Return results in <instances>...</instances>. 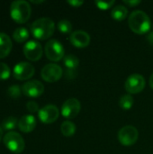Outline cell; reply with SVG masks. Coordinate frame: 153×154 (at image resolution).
<instances>
[{
  "label": "cell",
  "mask_w": 153,
  "mask_h": 154,
  "mask_svg": "<svg viewBox=\"0 0 153 154\" xmlns=\"http://www.w3.org/2000/svg\"><path fill=\"white\" fill-rule=\"evenodd\" d=\"M128 25L130 29L137 34H144L151 29V23L148 14L142 11H133L128 19Z\"/></svg>",
  "instance_id": "cell-1"
},
{
  "label": "cell",
  "mask_w": 153,
  "mask_h": 154,
  "mask_svg": "<svg viewBox=\"0 0 153 154\" xmlns=\"http://www.w3.org/2000/svg\"><path fill=\"white\" fill-rule=\"evenodd\" d=\"M54 22L49 17H41L35 20L31 25L32 35L38 40H47L54 32Z\"/></svg>",
  "instance_id": "cell-2"
},
{
  "label": "cell",
  "mask_w": 153,
  "mask_h": 154,
  "mask_svg": "<svg viewBox=\"0 0 153 154\" xmlns=\"http://www.w3.org/2000/svg\"><path fill=\"white\" fill-rule=\"evenodd\" d=\"M32 14V8L30 4L24 0H15L11 3L10 15L18 23H26Z\"/></svg>",
  "instance_id": "cell-3"
},
{
  "label": "cell",
  "mask_w": 153,
  "mask_h": 154,
  "mask_svg": "<svg viewBox=\"0 0 153 154\" xmlns=\"http://www.w3.org/2000/svg\"><path fill=\"white\" fill-rule=\"evenodd\" d=\"M5 147L14 153H21L25 148V143L23 138L16 132H8L3 138Z\"/></svg>",
  "instance_id": "cell-4"
},
{
  "label": "cell",
  "mask_w": 153,
  "mask_h": 154,
  "mask_svg": "<svg viewBox=\"0 0 153 154\" xmlns=\"http://www.w3.org/2000/svg\"><path fill=\"white\" fill-rule=\"evenodd\" d=\"M139 138V132L136 127L133 125H126L122 127L118 132V140L124 146H132L135 144Z\"/></svg>",
  "instance_id": "cell-5"
},
{
  "label": "cell",
  "mask_w": 153,
  "mask_h": 154,
  "mask_svg": "<svg viewBox=\"0 0 153 154\" xmlns=\"http://www.w3.org/2000/svg\"><path fill=\"white\" fill-rule=\"evenodd\" d=\"M45 54L51 61H59L64 58V48L62 44L57 40H50L45 44Z\"/></svg>",
  "instance_id": "cell-6"
},
{
  "label": "cell",
  "mask_w": 153,
  "mask_h": 154,
  "mask_svg": "<svg viewBox=\"0 0 153 154\" xmlns=\"http://www.w3.org/2000/svg\"><path fill=\"white\" fill-rule=\"evenodd\" d=\"M145 79L141 74H132L129 76L124 83L125 90L131 94H138L142 92L145 88Z\"/></svg>",
  "instance_id": "cell-7"
},
{
  "label": "cell",
  "mask_w": 153,
  "mask_h": 154,
  "mask_svg": "<svg viewBox=\"0 0 153 154\" xmlns=\"http://www.w3.org/2000/svg\"><path fill=\"white\" fill-rule=\"evenodd\" d=\"M62 74H63V70L61 67L55 63H50L45 65L41 72L42 79L50 83H53L60 79Z\"/></svg>",
  "instance_id": "cell-8"
},
{
  "label": "cell",
  "mask_w": 153,
  "mask_h": 154,
  "mask_svg": "<svg viewBox=\"0 0 153 154\" xmlns=\"http://www.w3.org/2000/svg\"><path fill=\"white\" fill-rule=\"evenodd\" d=\"M35 69L33 65L26 61H21L17 63L13 69V76L19 80L30 79L34 75Z\"/></svg>",
  "instance_id": "cell-9"
},
{
  "label": "cell",
  "mask_w": 153,
  "mask_h": 154,
  "mask_svg": "<svg viewBox=\"0 0 153 154\" xmlns=\"http://www.w3.org/2000/svg\"><path fill=\"white\" fill-rule=\"evenodd\" d=\"M42 53V47L41 43H39L36 41H29L23 46V54L29 60H39L41 58Z\"/></svg>",
  "instance_id": "cell-10"
},
{
  "label": "cell",
  "mask_w": 153,
  "mask_h": 154,
  "mask_svg": "<svg viewBox=\"0 0 153 154\" xmlns=\"http://www.w3.org/2000/svg\"><path fill=\"white\" fill-rule=\"evenodd\" d=\"M81 110V104L77 98H69L61 106V114L65 118H75Z\"/></svg>",
  "instance_id": "cell-11"
},
{
  "label": "cell",
  "mask_w": 153,
  "mask_h": 154,
  "mask_svg": "<svg viewBox=\"0 0 153 154\" xmlns=\"http://www.w3.org/2000/svg\"><path fill=\"white\" fill-rule=\"evenodd\" d=\"M60 116L59 108L54 105H47L41 107L38 112L39 119L43 124H52L54 123Z\"/></svg>",
  "instance_id": "cell-12"
},
{
  "label": "cell",
  "mask_w": 153,
  "mask_h": 154,
  "mask_svg": "<svg viewBox=\"0 0 153 154\" xmlns=\"http://www.w3.org/2000/svg\"><path fill=\"white\" fill-rule=\"evenodd\" d=\"M23 94L29 97H38L44 92V86L39 80H29L22 86Z\"/></svg>",
  "instance_id": "cell-13"
},
{
  "label": "cell",
  "mask_w": 153,
  "mask_h": 154,
  "mask_svg": "<svg viewBox=\"0 0 153 154\" xmlns=\"http://www.w3.org/2000/svg\"><path fill=\"white\" fill-rule=\"evenodd\" d=\"M69 42L77 48H85L90 43V35L85 31H75L69 36Z\"/></svg>",
  "instance_id": "cell-14"
},
{
  "label": "cell",
  "mask_w": 153,
  "mask_h": 154,
  "mask_svg": "<svg viewBox=\"0 0 153 154\" xmlns=\"http://www.w3.org/2000/svg\"><path fill=\"white\" fill-rule=\"evenodd\" d=\"M63 63L64 66L67 69L66 71V76L69 79H75L77 75V69L79 65V60L77 56L73 54H69L66 55L63 58Z\"/></svg>",
  "instance_id": "cell-15"
},
{
  "label": "cell",
  "mask_w": 153,
  "mask_h": 154,
  "mask_svg": "<svg viewBox=\"0 0 153 154\" xmlns=\"http://www.w3.org/2000/svg\"><path fill=\"white\" fill-rule=\"evenodd\" d=\"M36 126V119L32 115L23 116L18 122V127L23 133H31Z\"/></svg>",
  "instance_id": "cell-16"
},
{
  "label": "cell",
  "mask_w": 153,
  "mask_h": 154,
  "mask_svg": "<svg viewBox=\"0 0 153 154\" xmlns=\"http://www.w3.org/2000/svg\"><path fill=\"white\" fill-rule=\"evenodd\" d=\"M13 48L11 38L5 32H0V59L6 57Z\"/></svg>",
  "instance_id": "cell-17"
},
{
  "label": "cell",
  "mask_w": 153,
  "mask_h": 154,
  "mask_svg": "<svg viewBox=\"0 0 153 154\" xmlns=\"http://www.w3.org/2000/svg\"><path fill=\"white\" fill-rule=\"evenodd\" d=\"M128 15V9L124 5H116L111 12V16L114 20L121 22L124 21Z\"/></svg>",
  "instance_id": "cell-18"
},
{
  "label": "cell",
  "mask_w": 153,
  "mask_h": 154,
  "mask_svg": "<svg viewBox=\"0 0 153 154\" xmlns=\"http://www.w3.org/2000/svg\"><path fill=\"white\" fill-rule=\"evenodd\" d=\"M60 131L65 137H71L76 133V125L70 121H64L60 125Z\"/></svg>",
  "instance_id": "cell-19"
},
{
  "label": "cell",
  "mask_w": 153,
  "mask_h": 154,
  "mask_svg": "<svg viewBox=\"0 0 153 154\" xmlns=\"http://www.w3.org/2000/svg\"><path fill=\"white\" fill-rule=\"evenodd\" d=\"M29 37V32L24 27H18L13 32V38L17 42H24Z\"/></svg>",
  "instance_id": "cell-20"
},
{
  "label": "cell",
  "mask_w": 153,
  "mask_h": 154,
  "mask_svg": "<svg viewBox=\"0 0 153 154\" xmlns=\"http://www.w3.org/2000/svg\"><path fill=\"white\" fill-rule=\"evenodd\" d=\"M18 120L15 116H8L2 122V129L5 131L14 130L16 126H18Z\"/></svg>",
  "instance_id": "cell-21"
},
{
  "label": "cell",
  "mask_w": 153,
  "mask_h": 154,
  "mask_svg": "<svg viewBox=\"0 0 153 154\" xmlns=\"http://www.w3.org/2000/svg\"><path fill=\"white\" fill-rule=\"evenodd\" d=\"M119 106L124 110H130L133 106V97L130 94H126L121 97L119 100Z\"/></svg>",
  "instance_id": "cell-22"
},
{
  "label": "cell",
  "mask_w": 153,
  "mask_h": 154,
  "mask_svg": "<svg viewBox=\"0 0 153 154\" xmlns=\"http://www.w3.org/2000/svg\"><path fill=\"white\" fill-rule=\"evenodd\" d=\"M58 29L62 33H70L72 32V24L69 20L63 19L58 23Z\"/></svg>",
  "instance_id": "cell-23"
},
{
  "label": "cell",
  "mask_w": 153,
  "mask_h": 154,
  "mask_svg": "<svg viewBox=\"0 0 153 154\" xmlns=\"http://www.w3.org/2000/svg\"><path fill=\"white\" fill-rule=\"evenodd\" d=\"M22 88H20V86L18 85H12L8 88L7 89V94L10 97L12 98H18L21 97V93H22Z\"/></svg>",
  "instance_id": "cell-24"
},
{
  "label": "cell",
  "mask_w": 153,
  "mask_h": 154,
  "mask_svg": "<svg viewBox=\"0 0 153 154\" xmlns=\"http://www.w3.org/2000/svg\"><path fill=\"white\" fill-rule=\"evenodd\" d=\"M11 75L10 68L7 64L4 62H0V80H5L7 79Z\"/></svg>",
  "instance_id": "cell-25"
},
{
  "label": "cell",
  "mask_w": 153,
  "mask_h": 154,
  "mask_svg": "<svg viewBox=\"0 0 153 154\" xmlns=\"http://www.w3.org/2000/svg\"><path fill=\"white\" fill-rule=\"evenodd\" d=\"M95 5L100 10H108L115 5V1H95Z\"/></svg>",
  "instance_id": "cell-26"
},
{
  "label": "cell",
  "mask_w": 153,
  "mask_h": 154,
  "mask_svg": "<svg viewBox=\"0 0 153 154\" xmlns=\"http://www.w3.org/2000/svg\"><path fill=\"white\" fill-rule=\"evenodd\" d=\"M26 108L29 112L31 113H35V112H39V106L36 102L34 101H29L26 104Z\"/></svg>",
  "instance_id": "cell-27"
},
{
  "label": "cell",
  "mask_w": 153,
  "mask_h": 154,
  "mask_svg": "<svg viewBox=\"0 0 153 154\" xmlns=\"http://www.w3.org/2000/svg\"><path fill=\"white\" fill-rule=\"evenodd\" d=\"M69 5H70L72 7H79L84 4V1H79V0H69L67 2Z\"/></svg>",
  "instance_id": "cell-28"
},
{
  "label": "cell",
  "mask_w": 153,
  "mask_h": 154,
  "mask_svg": "<svg viewBox=\"0 0 153 154\" xmlns=\"http://www.w3.org/2000/svg\"><path fill=\"white\" fill-rule=\"evenodd\" d=\"M124 4H125L128 6L133 7V6H136V5H140L141 1H139V0H131V1L130 0H125V1H124Z\"/></svg>",
  "instance_id": "cell-29"
},
{
  "label": "cell",
  "mask_w": 153,
  "mask_h": 154,
  "mask_svg": "<svg viewBox=\"0 0 153 154\" xmlns=\"http://www.w3.org/2000/svg\"><path fill=\"white\" fill-rule=\"evenodd\" d=\"M147 40H148V42L153 45V32H151L148 36H147Z\"/></svg>",
  "instance_id": "cell-30"
},
{
  "label": "cell",
  "mask_w": 153,
  "mask_h": 154,
  "mask_svg": "<svg viewBox=\"0 0 153 154\" xmlns=\"http://www.w3.org/2000/svg\"><path fill=\"white\" fill-rule=\"evenodd\" d=\"M150 86L153 89V73L151 75V78H150Z\"/></svg>",
  "instance_id": "cell-31"
},
{
  "label": "cell",
  "mask_w": 153,
  "mask_h": 154,
  "mask_svg": "<svg viewBox=\"0 0 153 154\" xmlns=\"http://www.w3.org/2000/svg\"><path fill=\"white\" fill-rule=\"evenodd\" d=\"M2 138H4V137H3V129H2V127L0 126V142H1V140H2Z\"/></svg>",
  "instance_id": "cell-32"
},
{
  "label": "cell",
  "mask_w": 153,
  "mask_h": 154,
  "mask_svg": "<svg viewBox=\"0 0 153 154\" xmlns=\"http://www.w3.org/2000/svg\"><path fill=\"white\" fill-rule=\"evenodd\" d=\"M31 2H32V3H34V4H41V3H43L44 1H42V0H41V1H34V0H32Z\"/></svg>",
  "instance_id": "cell-33"
}]
</instances>
